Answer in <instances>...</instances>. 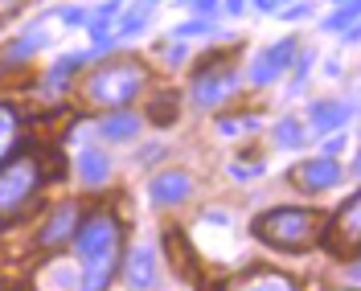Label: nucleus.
<instances>
[{"label":"nucleus","mask_w":361,"mask_h":291,"mask_svg":"<svg viewBox=\"0 0 361 291\" xmlns=\"http://www.w3.org/2000/svg\"><path fill=\"white\" fill-rule=\"evenodd\" d=\"M78 177L87 180V185H99V180H107V177H111V160L103 156V152H94V148L78 152Z\"/></svg>","instance_id":"obj_11"},{"label":"nucleus","mask_w":361,"mask_h":291,"mask_svg":"<svg viewBox=\"0 0 361 291\" xmlns=\"http://www.w3.org/2000/svg\"><path fill=\"white\" fill-rule=\"evenodd\" d=\"M128 279H132V287L148 291L152 283H157V254L148 247H140L128 254Z\"/></svg>","instance_id":"obj_10"},{"label":"nucleus","mask_w":361,"mask_h":291,"mask_svg":"<svg viewBox=\"0 0 361 291\" xmlns=\"http://www.w3.org/2000/svg\"><path fill=\"white\" fill-rule=\"evenodd\" d=\"M189 177L185 173H160L157 180H152V202L157 205H177V202H185L189 197Z\"/></svg>","instance_id":"obj_9"},{"label":"nucleus","mask_w":361,"mask_h":291,"mask_svg":"<svg viewBox=\"0 0 361 291\" xmlns=\"http://www.w3.org/2000/svg\"><path fill=\"white\" fill-rule=\"evenodd\" d=\"M292 180L308 193H320V189H333L341 180V164L333 156H320V160H304L300 168L292 173Z\"/></svg>","instance_id":"obj_7"},{"label":"nucleus","mask_w":361,"mask_h":291,"mask_svg":"<svg viewBox=\"0 0 361 291\" xmlns=\"http://www.w3.org/2000/svg\"><path fill=\"white\" fill-rule=\"evenodd\" d=\"M140 87H144L140 62H111L87 82V99L94 107H128L140 94Z\"/></svg>","instance_id":"obj_4"},{"label":"nucleus","mask_w":361,"mask_h":291,"mask_svg":"<svg viewBox=\"0 0 361 291\" xmlns=\"http://www.w3.org/2000/svg\"><path fill=\"white\" fill-rule=\"evenodd\" d=\"M357 213H361V202L357 197H349V202L341 205L337 222H329V250L345 259V263H357V250H361V225H357Z\"/></svg>","instance_id":"obj_5"},{"label":"nucleus","mask_w":361,"mask_h":291,"mask_svg":"<svg viewBox=\"0 0 361 291\" xmlns=\"http://www.w3.org/2000/svg\"><path fill=\"white\" fill-rule=\"evenodd\" d=\"M324 29H329V33H341L345 42H353V37H357V4L349 0L341 13H333V17L324 21Z\"/></svg>","instance_id":"obj_13"},{"label":"nucleus","mask_w":361,"mask_h":291,"mask_svg":"<svg viewBox=\"0 0 361 291\" xmlns=\"http://www.w3.org/2000/svg\"><path fill=\"white\" fill-rule=\"evenodd\" d=\"M62 21H70V25H82V21H87V13H82V8H66V13H62Z\"/></svg>","instance_id":"obj_23"},{"label":"nucleus","mask_w":361,"mask_h":291,"mask_svg":"<svg viewBox=\"0 0 361 291\" xmlns=\"http://www.w3.org/2000/svg\"><path fill=\"white\" fill-rule=\"evenodd\" d=\"M42 189V164L37 156H17L13 164H4L0 173V225H13L25 218Z\"/></svg>","instance_id":"obj_3"},{"label":"nucleus","mask_w":361,"mask_h":291,"mask_svg":"<svg viewBox=\"0 0 361 291\" xmlns=\"http://www.w3.org/2000/svg\"><path fill=\"white\" fill-rule=\"evenodd\" d=\"M173 115H177V103H173V94H169V103H157V111H152V119H157V123H169Z\"/></svg>","instance_id":"obj_21"},{"label":"nucleus","mask_w":361,"mask_h":291,"mask_svg":"<svg viewBox=\"0 0 361 291\" xmlns=\"http://www.w3.org/2000/svg\"><path fill=\"white\" fill-rule=\"evenodd\" d=\"M292 54H295V42H279V45H271L267 54H259V62H255V70H250V78H255V82H275V78H279V74L288 70Z\"/></svg>","instance_id":"obj_8"},{"label":"nucleus","mask_w":361,"mask_h":291,"mask_svg":"<svg viewBox=\"0 0 361 291\" xmlns=\"http://www.w3.org/2000/svg\"><path fill=\"white\" fill-rule=\"evenodd\" d=\"M238 90V74L234 70H202L197 74V82H193V103L197 107H218V103H226L230 94Z\"/></svg>","instance_id":"obj_6"},{"label":"nucleus","mask_w":361,"mask_h":291,"mask_svg":"<svg viewBox=\"0 0 361 291\" xmlns=\"http://www.w3.org/2000/svg\"><path fill=\"white\" fill-rule=\"evenodd\" d=\"M17 140H21V119L13 107H0V160L17 148Z\"/></svg>","instance_id":"obj_12"},{"label":"nucleus","mask_w":361,"mask_h":291,"mask_svg":"<svg viewBox=\"0 0 361 291\" xmlns=\"http://www.w3.org/2000/svg\"><path fill=\"white\" fill-rule=\"evenodd\" d=\"M275 140H279L283 148H300V144H304V128H300L295 119H283L279 132H275Z\"/></svg>","instance_id":"obj_20"},{"label":"nucleus","mask_w":361,"mask_h":291,"mask_svg":"<svg viewBox=\"0 0 361 291\" xmlns=\"http://www.w3.org/2000/svg\"><path fill=\"white\" fill-rule=\"evenodd\" d=\"M193 8H197V13H209V8H214V0H193Z\"/></svg>","instance_id":"obj_24"},{"label":"nucleus","mask_w":361,"mask_h":291,"mask_svg":"<svg viewBox=\"0 0 361 291\" xmlns=\"http://www.w3.org/2000/svg\"><path fill=\"white\" fill-rule=\"evenodd\" d=\"M255 4H259V8L267 13V8H275V4H279V0H255Z\"/></svg>","instance_id":"obj_26"},{"label":"nucleus","mask_w":361,"mask_h":291,"mask_svg":"<svg viewBox=\"0 0 361 291\" xmlns=\"http://www.w3.org/2000/svg\"><path fill=\"white\" fill-rule=\"evenodd\" d=\"M135 128H140V123H135V115H107V119H103V123H99V132L107 135V140H132L135 135Z\"/></svg>","instance_id":"obj_15"},{"label":"nucleus","mask_w":361,"mask_h":291,"mask_svg":"<svg viewBox=\"0 0 361 291\" xmlns=\"http://www.w3.org/2000/svg\"><path fill=\"white\" fill-rule=\"evenodd\" d=\"M70 225H74V209H70V205H62V209L54 213V222L45 225L42 242H62V238H70Z\"/></svg>","instance_id":"obj_17"},{"label":"nucleus","mask_w":361,"mask_h":291,"mask_svg":"<svg viewBox=\"0 0 361 291\" xmlns=\"http://www.w3.org/2000/svg\"><path fill=\"white\" fill-rule=\"evenodd\" d=\"M193 33H205V21H189L177 29V37H193Z\"/></svg>","instance_id":"obj_22"},{"label":"nucleus","mask_w":361,"mask_h":291,"mask_svg":"<svg viewBox=\"0 0 361 291\" xmlns=\"http://www.w3.org/2000/svg\"><path fill=\"white\" fill-rule=\"evenodd\" d=\"M152 4H157V0H140V8H132V13L119 21V33H135V29H144L148 13H152Z\"/></svg>","instance_id":"obj_18"},{"label":"nucleus","mask_w":361,"mask_h":291,"mask_svg":"<svg viewBox=\"0 0 361 291\" xmlns=\"http://www.w3.org/2000/svg\"><path fill=\"white\" fill-rule=\"evenodd\" d=\"M74 247H78L82 267H87L82 291H103L115 271V259H119V222L111 213H90L78 230V238H74Z\"/></svg>","instance_id":"obj_1"},{"label":"nucleus","mask_w":361,"mask_h":291,"mask_svg":"<svg viewBox=\"0 0 361 291\" xmlns=\"http://www.w3.org/2000/svg\"><path fill=\"white\" fill-rule=\"evenodd\" d=\"M345 119H349V107H345V103H316L312 107V123L316 128H324V132L341 128Z\"/></svg>","instance_id":"obj_14"},{"label":"nucleus","mask_w":361,"mask_h":291,"mask_svg":"<svg viewBox=\"0 0 361 291\" xmlns=\"http://www.w3.org/2000/svg\"><path fill=\"white\" fill-rule=\"evenodd\" d=\"M247 128H259V115H234V119H222L218 123L222 135H247Z\"/></svg>","instance_id":"obj_19"},{"label":"nucleus","mask_w":361,"mask_h":291,"mask_svg":"<svg viewBox=\"0 0 361 291\" xmlns=\"http://www.w3.org/2000/svg\"><path fill=\"white\" fill-rule=\"evenodd\" d=\"M329 218L320 209H271V213H259L255 218V238L267 242L275 250H308L320 242Z\"/></svg>","instance_id":"obj_2"},{"label":"nucleus","mask_w":361,"mask_h":291,"mask_svg":"<svg viewBox=\"0 0 361 291\" xmlns=\"http://www.w3.org/2000/svg\"><path fill=\"white\" fill-rule=\"evenodd\" d=\"M226 8H230V13H243V0H226Z\"/></svg>","instance_id":"obj_25"},{"label":"nucleus","mask_w":361,"mask_h":291,"mask_svg":"<svg viewBox=\"0 0 361 291\" xmlns=\"http://www.w3.org/2000/svg\"><path fill=\"white\" fill-rule=\"evenodd\" d=\"M243 291H295L292 279H283V275H275V271H259V275H250Z\"/></svg>","instance_id":"obj_16"}]
</instances>
